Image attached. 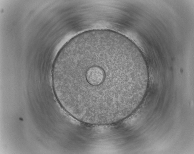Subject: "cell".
<instances>
[{
	"label": "cell",
	"instance_id": "obj_1",
	"mask_svg": "<svg viewBox=\"0 0 194 154\" xmlns=\"http://www.w3.org/2000/svg\"><path fill=\"white\" fill-rule=\"evenodd\" d=\"M134 51L111 32L93 30L75 36L54 60L55 94L72 116L95 123L119 118L132 105L141 80Z\"/></svg>",
	"mask_w": 194,
	"mask_h": 154
}]
</instances>
